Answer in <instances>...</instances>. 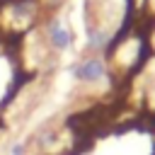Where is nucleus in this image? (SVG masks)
Segmentation results:
<instances>
[{
  "label": "nucleus",
  "instance_id": "nucleus-2",
  "mask_svg": "<svg viewBox=\"0 0 155 155\" xmlns=\"http://www.w3.org/2000/svg\"><path fill=\"white\" fill-rule=\"evenodd\" d=\"M46 39L53 51H68L73 46V31L68 27H63L61 17H56V15H51L46 19Z\"/></svg>",
  "mask_w": 155,
  "mask_h": 155
},
{
  "label": "nucleus",
  "instance_id": "nucleus-1",
  "mask_svg": "<svg viewBox=\"0 0 155 155\" xmlns=\"http://www.w3.org/2000/svg\"><path fill=\"white\" fill-rule=\"evenodd\" d=\"M68 73H70V78L78 80V82H85V85H99L102 80H107L109 68H107L104 58H99V56H87V58L73 63V65L68 68Z\"/></svg>",
  "mask_w": 155,
  "mask_h": 155
},
{
  "label": "nucleus",
  "instance_id": "nucleus-4",
  "mask_svg": "<svg viewBox=\"0 0 155 155\" xmlns=\"http://www.w3.org/2000/svg\"><path fill=\"white\" fill-rule=\"evenodd\" d=\"M10 155H27V140H15L10 145Z\"/></svg>",
  "mask_w": 155,
  "mask_h": 155
},
{
  "label": "nucleus",
  "instance_id": "nucleus-3",
  "mask_svg": "<svg viewBox=\"0 0 155 155\" xmlns=\"http://www.w3.org/2000/svg\"><path fill=\"white\" fill-rule=\"evenodd\" d=\"M109 44H111V31L107 27H102V24H90L87 27L90 51H104V48H109Z\"/></svg>",
  "mask_w": 155,
  "mask_h": 155
}]
</instances>
